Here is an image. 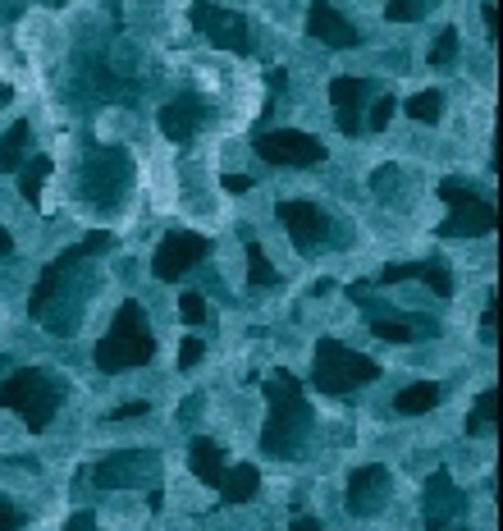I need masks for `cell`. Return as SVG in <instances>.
<instances>
[{"label":"cell","instance_id":"484cf974","mask_svg":"<svg viewBox=\"0 0 503 531\" xmlns=\"http://www.w3.org/2000/svg\"><path fill=\"white\" fill-rule=\"evenodd\" d=\"M494 426V390H485L476 399V417H467V435H485Z\"/></svg>","mask_w":503,"mask_h":531},{"label":"cell","instance_id":"9a60e30c","mask_svg":"<svg viewBox=\"0 0 503 531\" xmlns=\"http://www.w3.org/2000/svg\"><path fill=\"white\" fill-rule=\"evenodd\" d=\"M371 92L366 78H334L330 83V101H334V120H339L343 133H357L362 129V101Z\"/></svg>","mask_w":503,"mask_h":531},{"label":"cell","instance_id":"60d3db41","mask_svg":"<svg viewBox=\"0 0 503 531\" xmlns=\"http://www.w3.org/2000/svg\"><path fill=\"white\" fill-rule=\"evenodd\" d=\"M5 101H10V87H5V83H0V106H5Z\"/></svg>","mask_w":503,"mask_h":531},{"label":"cell","instance_id":"8992f818","mask_svg":"<svg viewBox=\"0 0 503 531\" xmlns=\"http://www.w3.org/2000/svg\"><path fill=\"white\" fill-rule=\"evenodd\" d=\"M193 23L211 37V46H225V51H238V55H247L252 42H257V37H252V23H247L243 14L225 10V5H211V0H197L193 5Z\"/></svg>","mask_w":503,"mask_h":531},{"label":"cell","instance_id":"836d02e7","mask_svg":"<svg viewBox=\"0 0 503 531\" xmlns=\"http://www.w3.org/2000/svg\"><path fill=\"white\" fill-rule=\"evenodd\" d=\"M65 531H97V518H92V513H74Z\"/></svg>","mask_w":503,"mask_h":531},{"label":"cell","instance_id":"9c48e42d","mask_svg":"<svg viewBox=\"0 0 503 531\" xmlns=\"http://www.w3.org/2000/svg\"><path fill=\"white\" fill-rule=\"evenodd\" d=\"M206 252H211V239H202V234H179V229H174L170 239L156 248L151 275H156V280H179V275L193 271Z\"/></svg>","mask_w":503,"mask_h":531},{"label":"cell","instance_id":"f546056e","mask_svg":"<svg viewBox=\"0 0 503 531\" xmlns=\"http://www.w3.org/2000/svg\"><path fill=\"white\" fill-rule=\"evenodd\" d=\"M389 120H394V97H380L371 106V115H366V124L371 129H389Z\"/></svg>","mask_w":503,"mask_h":531},{"label":"cell","instance_id":"8d00e7d4","mask_svg":"<svg viewBox=\"0 0 503 531\" xmlns=\"http://www.w3.org/2000/svg\"><path fill=\"white\" fill-rule=\"evenodd\" d=\"M485 28H490V37L499 33V14H494V0H485Z\"/></svg>","mask_w":503,"mask_h":531},{"label":"cell","instance_id":"6da1fadb","mask_svg":"<svg viewBox=\"0 0 503 531\" xmlns=\"http://www.w3.org/2000/svg\"><path fill=\"white\" fill-rule=\"evenodd\" d=\"M266 431H261V449L275 458H298L311 435V408L302 399V385L293 376H270L266 380Z\"/></svg>","mask_w":503,"mask_h":531},{"label":"cell","instance_id":"74e56055","mask_svg":"<svg viewBox=\"0 0 503 531\" xmlns=\"http://www.w3.org/2000/svg\"><path fill=\"white\" fill-rule=\"evenodd\" d=\"M142 412H147V403H124L115 417H142Z\"/></svg>","mask_w":503,"mask_h":531},{"label":"cell","instance_id":"7c38bea8","mask_svg":"<svg viewBox=\"0 0 503 531\" xmlns=\"http://www.w3.org/2000/svg\"><path fill=\"white\" fill-rule=\"evenodd\" d=\"M389 472L385 467H357L353 477H348V509L357 513V518H375V513L389 504Z\"/></svg>","mask_w":503,"mask_h":531},{"label":"cell","instance_id":"1f68e13d","mask_svg":"<svg viewBox=\"0 0 503 531\" xmlns=\"http://www.w3.org/2000/svg\"><path fill=\"white\" fill-rule=\"evenodd\" d=\"M371 184H375V193H380V197H389V188L398 184V170H394V165H380Z\"/></svg>","mask_w":503,"mask_h":531},{"label":"cell","instance_id":"ab89813d","mask_svg":"<svg viewBox=\"0 0 503 531\" xmlns=\"http://www.w3.org/2000/svg\"><path fill=\"white\" fill-rule=\"evenodd\" d=\"M10 252H14V239L5 234V229H0V257H10Z\"/></svg>","mask_w":503,"mask_h":531},{"label":"cell","instance_id":"d6a6232c","mask_svg":"<svg viewBox=\"0 0 503 531\" xmlns=\"http://www.w3.org/2000/svg\"><path fill=\"white\" fill-rule=\"evenodd\" d=\"M229 193H252V174H225Z\"/></svg>","mask_w":503,"mask_h":531},{"label":"cell","instance_id":"cb8c5ba5","mask_svg":"<svg viewBox=\"0 0 503 531\" xmlns=\"http://www.w3.org/2000/svg\"><path fill=\"white\" fill-rule=\"evenodd\" d=\"M439 110H444V97H439L435 87H430V92H417V97L407 101V115H412L417 124H435Z\"/></svg>","mask_w":503,"mask_h":531},{"label":"cell","instance_id":"ac0fdd59","mask_svg":"<svg viewBox=\"0 0 503 531\" xmlns=\"http://www.w3.org/2000/svg\"><path fill=\"white\" fill-rule=\"evenodd\" d=\"M225 449L215 445V440H193V449H188V463H193L197 481H206V486H220V477H225Z\"/></svg>","mask_w":503,"mask_h":531},{"label":"cell","instance_id":"7a4b0ae2","mask_svg":"<svg viewBox=\"0 0 503 531\" xmlns=\"http://www.w3.org/2000/svg\"><path fill=\"white\" fill-rule=\"evenodd\" d=\"M156 339H151V321L138 303H124L115 312V326L106 330V339L97 344V367L101 371H129L151 362Z\"/></svg>","mask_w":503,"mask_h":531},{"label":"cell","instance_id":"d6986e66","mask_svg":"<svg viewBox=\"0 0 503 531\" xmlns=\"http://www.w3.org/2000/svg\"><path fill=\"white\" fill-rule=\"evenodd\" d=\"M261 490V472L257 467H229L225 477H220V495H225V504H247V499Z\"/></svg>","mask_w":503,"mask_h":531},{"label":"cell","instance_id":"4dcf8cb0","mask_svg":"<svg viewBox=\"0 0 503 531\" xmlns=\"http://www.w3.org/2000/svg\"><path fill=\"white\" fill-rule=\"evenodd\" d=\"M202 353H206V344H202V339L188 335V339H183V348H179V367H183V371L197 367V362H202Z\"/></svg>","mask_w":503,"mask_h":531},{"label":"cell","instance_id":"3957f363","mask_svg":"<svg viewBox=\"0 0 503 531\" xmlns=\"http://www.w3.org/2000/svg\"><path fill=\"white\" fill-rule=\"evenodd\" d=\"M60 394H65V385H60L51 371L23 367L0 385V408L19 412L23 422H28V431H46L51 417H55V408H60Z\"/></svg>","mask_w":503,"mask_h":531},{"label":"cell","instance_id":"83f0119b","mask_svg":"<svg viewBox=\"0 0 503 531\" xmlns=\"http://www.w3.org/2000/svg\"><path fill=\"white\" fill-rule=\"evenodd\" d=\"M385 14L394 23H417L421 19V0H385Z\"/></svg>","mask_w":503,"mask_h":531},{"label":"cell","instance_id":"ba28073f","mask_svg":"<svg viewBox=\"0 0 503 531\" xmlns=\"http://www.w3.org/2000/svg\"><path fill=\"white\" fill-rule=\"evenodd\" d=\"M257 156L270 165H293V170H302V165L325 161V142L311 138V133H298V129H275V133H261L257 138Z\"/></svg>","mask_w":503,"mask_h":531},{"label":"cell","instance_id":"f35d334b","mask_svg":"<svg viewBox=\"0 0 503 531\" xmlns=\"http://www.w3.org/2000/svg\"><path fill=\"white\" fill-rule=\"evenodd\" d=\"M289 531H325V527H321V522H311V518H298Z\"/></svg>","mask_w":503,"mask_h":531},{"label":"cell","instance_id":"4316f807","mask_svg":"<svg viewBox=\"0 0 503 531\" xmlns=\"http://www.w3.org/2000/svg\"><path fill=\"white\" fill-rule=\"evenodd\" d=\"M453 55H458V28H444L430 46V65H453Z\"/></svg>","mask_w":503,"mask_h":531},{"label":"cell","instance_id":"277c9868","mask_svg":"<svg viewBox=\"0 0 503 531\" xmlns=\"http://www.w3.org/2000/svg\"><path fill=\"white\" fill-rule=\"evenodd\" d=\"M375 376H380V367L371 358H362V353H353V348H343L339 339H321L316 344V358H311V385L316 390L348 394L357 385H371Z\"/></svg>","mask_w":503,"mask_h":531},{"label":"cell","instance_id":"603a6c76","mask_svg":"<svg viewBox=\"0 0 503 531\" xmlns=\"http://www.w3.org/2000/svg\"><path fill=\"white\" fill-rule=\"evenodd\" d=\"M275 280H279V271L266 261V252H261L257 243H247V284H257V289H270Z\"/></svg>","mask_w":503,"mask_h":531},{"label":"cell","instance_id":"d4e9b609","mask_svg":"<svg viewBox=\"0 0 503 531\" xmlns=\"http://www.w3.org/2000/svg\"><path fill=\"white\" fill-rule=\"evenodd\" d=\"M51 170H55L51 156H37V161L23 170V197H28V202H37V197H42V184H46V174H51Z\"/></svg>","mask_w":503,"mask_h":531},{"label":"cell","instance_id":"d590c367","mask_svg":"<svg viewBox=\"0 0 503 531\" xmlns=\"http://www.w3.org/2000/svg\"><path fill=\"white\" fill-rule=\"evenodd\" d=\"M481 339H485V344H494V303L485 307V316H481Z\"/></svg>","mask_w":503,"mask_h":531},{"label":"cell","instance_id":"f1b7e54d","mask_svg":"<svg viewBox=\"0 0 503 531\" xmlns=\"http://www.w3.org/2000/svg\"><path fill=\"white\" fill-rule=\"evenodd\" d=\"M179 312H183V321H188V326H202V321H206V298H202V293H183Z\"/></svg>","mask_w":503,"mask_h":531},{"label":"cell","instance_id":"44dd1931","mask_svg":"<svg viewBox=\"0 0 503 531\" xmlns=\"http://www.w3.org/2000/svg\"><path fill=\"white\" fill-rule=\"evenodd\" d=\"M371 330L385 344H412V339L421 335V321H412V316H375Z\"/></svg>","mask_w":503,"mask_h":531},{"label":"cell","instance_id":"2e32d148","mask_svg":"<svg viewBox=\"0 0 503 531\" xmlns=\"http://www.w3.org/2000/svg\"><path fill=\"white\" fill-rule=\"evenodd\" d=\"M151 472H156L151 454H119L110 463H101L92 477H97V486H138V477H151Z\"/></svg>","mask_w":503,"mask_h":531},{"label":"cell","instance_id":"7402d4cb","mask_svg":"<svg viewBox=\"0 0 503 531\" xmlns=\"http://www.w3.org/2000/svg\"><path fill=\"white\" fill-rule=\"evenodd\" d=\"M28 156V120H14L10 133L0 138V170H19Z\"/></svg>","mask_w":503,"mask_h":531},{"label":"cell","instance_id":"30bf717a","mask_svg":"<svg viewBox=\"0 0 503 531\" xmlns=\"http://www.w3.org/2000/svg\"><path fill=\"white\" fill-rule=\"evenodd\" d=\"M307 33L316 37L321 46H334V51H353V46H362L357 23L343 19L330 0H311V5H307Z\"/></svg>","mask_w":503,"mask_h":531},{"label":"cell","instance_id":"5b68a950","mask_svg":"<svg viewBox=\"0 0 503 531\" xmlns=\"http://www.w3.org/2000/svg\"><path fill=\"white\" fill-rule=\"evenodd\" d=\"M439 197L449 202V220L439 225L444 239H476V234L499 229V211H494V202H485L476 188L458 184V179H444V184H439Z\"/></svg>","mask_w":503,"mask_h":531},{"label":"cell","instance_id":"4fadbf2b","mask_svg":"<svg viewBox=\"0 0 503 531\" xmlns=\"http://www.w3.org/2000/svg\"><path fill=\"white\" fill-rule=\"evenodd\" d=\"M462 509H467V495H462V490L449 481V472L439 467L435 477H430V486H426V527L430 531H449V522L458 518Z\"/></svg>","mask_w":503,"mask_h":531},{"label":"cell","instance_id":"e0dca14e","mask_svg":"<svg viewBox=\"0 0 503 531\" xmlns=\"http://www.w3.org/2000/svg\"><path fill=\"white\" fill-rule=\"evenodd\" d=\"M398 280H421L439 293V298H449L453 293V275L439 266V261H412V266H385L380 271V284H398Z\"/></svg>","mask_w":503,"mask_h":531},{"label":"cell","instance_id":"5bb4252c","mask_svg":"<svg viewBox=\"0 0 503 531\" xmlns=\"http://www.w3.org/2000/svg\"><path fill=\"white\" fill-rule=\"evenodd\" d=\"M202 124H206V101H197V97H174V101H165V106H161V133L170 142L197 138Z\"/></svg>","mask_w":503,"mask_h":531},{"label":"cell","instance_id":"ffe728a7","mask_svg":"<svg viewBox=\"0 0 503 531\" xmlns=\"http://www.w3.org/2000/svg\"><path fill=\"white\" fill-rule=\"evenodd\" d=\"M435 403H439V385L435 380H417V385H407V390L394 399V412H403V417H421V412H430Z\"/></svg>","mask_w":503,"mask_h":531},{"label":"cell","instance_id":"e575fe53","mask_svg":"<svg viewBox=\"0 0 503 531\" xmlns=\"http://www.w3.org/2000/svg\"><path fill=\"white\" fill-rule=\"evenodd\" d=\"M0 531H19V513L10 504H0Z\"/></svg>","mask_w":503,"mask_h":531},{"label":"cell","instance_id":"52a82bcc","mask_svg":"<svg viewBox=\"0 0 503 531\" xmlns=\"http://www.w3.org/2000/svg\"><path fill=\"white\" fill-rule=\"evenodd\" d=\"M129 179H133L129 156L97 152L92 161L83 165V197H87V202H101V206H115L119 193L129 188Z\"/></svg>","mask_w":503,"mask_h":531},{"label":"cell","instance_id":"8fae6325","mask_svg":"<svg viewBox=\"0 0 503 531\" xmlns=\"http://www.w3.org/2000/svg\"><path fill=\"white\" fill-rule=\"evenodd\" d=\"M279 220H284L289 239L302 252H316L325 243V234H330V220H325V211L316 202H279Z\"/></svg>","mask_w":503,"mask_h":531}]
</instances>
